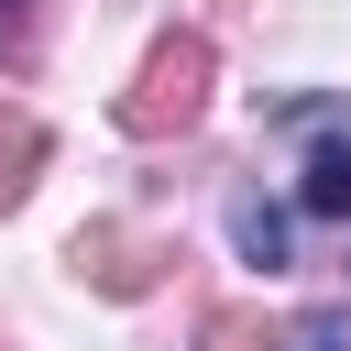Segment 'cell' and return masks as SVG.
<instances>
[{
	"mask_svg": "<svg viewBox=\"0 0 351 351\" xmlns=\"http://www.w3.org/2000/svg\"><path fill=\"white\" fill-rule=\"evenodd\" d=\"M230 241H241L252 263H285V208H263V197H241V208H230Z\"/></svg>",
	"mask_w": 351,
	"mask_h": 351,
	"instance_id": "5",
	"label": "cell"
},
{
	"mask_svg": "<svg viewBox=\"0 0 351 351\" xmlns=\"http://www.w3.org/2000/svg\"><path fill=\"white\" fill-rule=\"evenodd\" d=\"M208 77H219L208 33H165V44L143 55V77L121 88V132H132V143H176V132H197V110H208Z\"/></svg>",
	"mask_w": 351,
	"mask_h": 351,
	"instance_id": "1",
	"label": "cell"
},
{
	"mask_svg": "<svg viewBox=\"0 0 351 351\" xmlns=\"http://www.w3.org/2000/svg\"><path fill=\"white\" fill-rule=\"evenodd\" d=\"M296 351H340V329H307V340H296Z\"/></svg>",
	"mask_w": 351,
	"mask_h": 351,
	"instance_id": "7",
	"label": "cell"
},
{
	"mask_svg": "<svg viewBox=\"0 0 351 351\" xmlns=\"http://www.w3.org/2000/svg\"><path fill=\"white\" fill-rule=\"evenodd\" d=\"M165 263H176V252H165L154 230H121V219H88V230H77V274H88L99 296H143Z\"/></svg>",
	"mask_w": 351,
	"mask_h": 351,
	"instance_id": "2",
	"label": "cell"
},
{
	"mask_svg": "<svg viewBox=\"0 0 351 351\" xmlns=\"http://www.w3.org/2000/svg\"><path fill=\"white\" fill-rule=\"evenodd\" d=\"M33 165H44V121H33V110H11V121H0V208H22V197H33Z\"/></svg>",
	"mask_w": 351,
	"mask_h": 351,
	"instance_id": "3",
	"label": "cell"
},
{
	"mask_svg": "<svg viewBox=\"0 0 351 351\" xmlns=\"http://www.w3.org/2000/svg\"><path fill=\"white\" fill-rule=\"evenodd\" d=\"M296 197H307L318 219H340V208H351V143H329V154L307 165V186H296Z\"/></svg>",
	"mask_w": 351,
	"mask_h": 351,
	"instance_id": "6",
	"label": "cell"
},
{
	"mask_svg": "<svg viewBox=\"0 0 351 351\" xmlns=\"http://www.w3.org/2000/svg\"><path fill=\"white\" fill-rule=\"evenodd\" d=\"M197 351H274V318L263 307H208L197 318Z\"/></svg>",
	"mask_w": 351,
	"mask_h": 351,
	"instance_id": "4",
	"label": "cell"
}]
</instances>
